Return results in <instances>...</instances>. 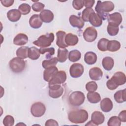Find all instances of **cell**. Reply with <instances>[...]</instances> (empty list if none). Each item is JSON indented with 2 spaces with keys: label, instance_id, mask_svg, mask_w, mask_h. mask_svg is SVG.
Instances as JSON below:
<instances>
[{
  "label": "cell",
  "instance_id": "obj_7",
  "mask_svg": "<svg viewBox=\"0 0 126 126\" xmlns=\"http://www.w3.org/2000/svg\"><path fill=\"white\" fill-rule=\"evenodd\" d=\"M49 86V95L53 98H58L61 97L63 93V89L60 84H50Z\"/></svg>",
  "mask_w": 126,
  "mask_h": 126
},
{
  "label": "cell",
  "instance_id": "obj_37",
  "mask_svg": "<svg viewBox=\"0 0 126 126\" xmlns=\"http://www.w3.org/2000/svg\"><path fill=\"white\" fill-rule=\"evenodd\" d=\"M121 125V120L118 117L116 116L111 117L109 119L107 123V125L108 126H120Z\"/></svg>",
  "mask_w": 126,
  "mask_h": 126
},
{
  "label": "cell",
  "instance_id": "obj_25",
  "mask_svg": "<svg viewBox=\"0 0 126 126\" xmlns=\"http://www.w3.org/2000/svg\"><path fill=\"white\" fill-rule=\"evenodd\" d=\"M97 55L93 52H88L84 55L85 62L89 65L95 63L97 61Z\"/></svg>",
  "mask_w": 126,
  "mask_h": 126
},
{
  "label": "cell",
  "instance_id": "obj_31",
  "mask_svg": "<svg viewBox=\"0 0 126 126\" xmlns=\"http://www.w3.org/2000/svg\"><path fill=\"white\" fill-rule=\"evenodd\" d=\"M121 47L120 42L117 40L109 41L107 45V50L110 52H116L119 50Z\"/></svg>",
  "mask_w": 126,
  "mask_h": 126
},
{
  "label": "cell",
  "instance_id": "obj_23",
  "mask_svg": "<svg viewBox=\"0 0 126 126\" xmlns=\"http://www.w3.org/2000/svg\"><path fill=\"white\" fill-rule=\"evenodd\" d=\"M28 42V37L24 33H20L16 35L13 39V43L18 46L24 45Z\"/></svg>",
  "mask_w": 126,
  "mask_h": 126
},
{
  "label": "cell",
  "instance_id": "obj_11",
  "mask_svg": "<svg viewBox=\"0 0 126 126\" xmlns=\"http://www.w3.org/2000/svg\"><path fill=\"white\" fill-rule=\"evenodd\" d=\"M107 20L109 25L119 27L122 22L123 18L122 15L119 12H114L108 15Z\"/></svg>",
  "mask_w": 126,
  "mask_h": 126
},
{
  "label": "cell",
  "instance_id": "obj_9",
  "mask_svg": "<svg viewBox=\"0 0 126 126\" xmlns=\"http://www.w3.org/2000/svg\"><path fill=\"white\" fill-rule=\"evenodd\" d=\"M84 69L82 64L79 63L72 64L69 68L70 75L73 78H78L84 73Z\"/></svg>",
  "mask_w": 126,
  "mask_h": 126
},
{
  "label": "cell",
  "instance_id": "obj_10",
  "mask_svg": "<svg viewBox=\"0 0 126 126\" xmlns=\"http://www.w3.org/2000/svg\"><path fill=\"white\" fill-rule=\"evenodd\" d=\"M66 80V74L63 70L58 71L53 77L52 80L49 82L50 84H63Z\"/></svg>",
  "mask_w": 126,
  "mask_h": 126
},
{
  "label": "cell",
  "instance_id": "obj_13",
  "mask_svg": "<svg viewBox=\"0 0 126 126\" xmlns=\"http://www.w3.org/2000/svg\"><path fill=\"white\" fill-rule=\"evenodd\" d=\"M69 21L70 25L74 28L82 29L84 26V22L80 17H78L75 15L70 16Z\"/></svg>",
  "mask_w": 126,
  "mask_h": 126
},
{
  "label": "cell",
  "instance_id": "obj_35",
  "mask_svg": "<svg viewBox=\"0 0 126 126\" xmlns=\"http://www.w3.org/2000/svg\"><path fill=\"white\" fill-rule=\"evenodd\" d=\"M109 40L105 38H101L97 43V48L101 51L105 52L107 50V45Z\"/></svg>",
  "mask_w": 126,
  "mask_h": 126
},
{
  "label": "cell",
  "instance_id": "obj_36",
  "mask_svg": "<svg viewBox=\"0 0 126 126\" xmlns=\"http://www.w3.org/2000/svg\"><path fill=\"white\" fill-rule=\"evenodd\" d=\"M31 9L30 5L27 3H22L19 6L18 10L23 15H27L29 14Z\"/></svg>",
  "mask_w": 126,
  "mask_h": 126
},
{
  "label": "cell",
  "instance_id": "obj_33",
  "mask_svg": "<svg viewBox=\"0 0 126 126\" xmlns=\"http://www.w3.org/2000/svg\"><path fill=\"white\" fill-rule=\"evenodd\" d=\"M81 54L78 50H73L68 54V59L71 62H75L81 59Z\"/></svg>",
  "mask_w": 126,
  "mask_h": 126
},
{
  "label": "cell",
  "instance_id": "obj_26",
  "mask_svg": "<svg viewBox=\"0 0 126 126\" xmlns=\"http://www.w3.org/2000/svg\"><path fill=\"white\" fill-rule=\"evenodd\" d=\"M114 97L117 103H122L125 102L126 101V89L116 92L114 95Z\"/></svg>",
  "mask_w": 126,
  "mask_h": 126
},
{
  "label": "cell",
  "instance_id": "obj_6",
  "mask_svg": "<svg viewBox=\"0 0 126 126\" xmlns=\"http://www.w3.org/2000/svg\"><path fill=\"white\" fill-rule=\"evenodd\" d=\"M46 111L45 105L40 102H37L33 103L31 108V112L32 116L35 117L42 116Z\"/></svg>",
  "mask_w": 126,
  "mask_h": 126
},
{
  "label": "cell",
  "instance_id": "obj_45",
  "mask_svg": "<svg viewBox=\"0 0 126 126\" xmlns=\"http://www.w3.org/2000/svg\"><path fill=\"white\" fill-rule=\"evenodd\" d=\"M106 86L108 89L110 90H114L118 87V86L113 81L111 78L107 81L106 82Z\"/></svg>",
  "mask_w": 126,
  "mask_h": 126
},
{
  "label": "cell",
  "instance_id": "obj_39",
  "mask_svg": "<svg viewBox=\"0 0 126 126\" xmlns=\"http://www.w3.org/2000/svg\"><path fill=\"white\" fill-rule=\"evenodd\" d=\"M97 89V85L94 81H90L86 85V89L89 92H95Z\"/></svg>",
  "mask_w": 126,
  "mask_h": 126
},
{
  "label": "cell",
  "instance_id": "obj_46",
  "mask_svg": "<svg viewBox=\"0 0 126 126\" xmlns=\"http://www.w3.org/2000/svg\"><path fill=\"white\" fill-rule=\"evenodd\" d=\"M84 6L86 8H92L93 6L95 1L94 0H84Z\"/></svg>",
  "mask_w": 126,
  "mask_h": 126
},
{
  "label": "cell",
  "instance_id": "obj_48",
  "mask_svg": "<svg viewBox=\"0 0 126 126\" xmlns=\"http://www.w3.org/2000/svg\"><path fill=\"white\" fill-rule=\"evenodd\" d=\"M118 117L119 118L121 122H126V111L125 110L121 111L119 113Z\"/></svg>",
  "mask_w": 126,
  "mask_h": 126
},
{
  "label": "cell",
  "instance_id": "obj_14",
  "mask_svg": "<svg viewBox=\"0 0 126 126\" xmlns=\"http://www.w3.org/2000/svg\"><path fill=\"white\" fill-rule=\"evenodd\" d=\"M58 69L56 66H52L45 69L43 72V78L45 81L49 82L54 75L58 71Z\"/></svg>",
  "mask_w": 126,
  "mask_h": 126
},
{
  "label": "cell",
  "instance_id": "obj_20",
  "mask_svg": "<svg viewBox=\"0 0 126 126\" xmlns=\"http://www.w3.org/2000/svg\"><path fill=\"white\" fill-rule=\"evenodd\" d=\"M40 17L42 22L46 23L51 22L54 19V14L53 12L48 9L43 10L40 13Z\"/></svg>",
  "mask_w": 126,
  "mask_h": 126
},
{
  "label": "cell",
  "instance_id": "obj_15",
  "mask_svg": "<svg viewBox=\"0 0 126 126\" xmlns=\"http://www.w3.org/2000/svg\"><path fill=\"white\" fill-rule=\"evenodd\" d=\"M89 21L94 27H99L102 24V20L100 17L94 11L92 12L89 17Z\"/></svg>",
  "mask_w": 126,
  "mask_h": 126
},
{
  "label": "cell",
  "instance_id": "obj_28",
  "mask_svg": "<svg viewBox=\"0 0 126 126\" xmlns=\"http://www.w3.org/2000/svg\"><path fill=\"white\" fill-rule=\"evenodd\" d=\"M68 51L65 48H59L58 49L57 59L59 62L63 63L66 61L67 59Z\"/></svg>",
  "mask_w": 126,
  "mask_h": 126
},
{
  "label": "cell",
  "instance_id": "obj_30",
  "mask_svg": "<svg viewBox=\"0 0 126 126\" xmlns=\"http://www.w3.org/2000/svg\"><path fill=\"white\" fill-rule=\"evenodd\" d=\"M29 48L27 46H22L19 48L16 51V55L17 57L24 59L28 57Z\"/></svg>",
  "mask_w": 126,
  "mask_h": 126
},
{
  "label": "cell",
  "instance_id": "obj_2",
  "mask_svg": "<svg viewBox=\"0 0 126 126\" xmlns=\"http://www.w3.org/2000/svg\"><path fill=\"white\" fill-rule=\"evenodd\" d=\"M88 113L84 109H76L70 111L68 114L69 120L74 124H82L88 119Z\"/></svg>",
  "mask_w": 126,
  "mask_h": 126
},
{
  "label": "cell",
  "instance_id": "obj_4",
  "mask_svg": "<svg viewBox=\"0 0 126 126\" xmlns=\"http://www.w3.org/2000/svg\"><path fill=\"white\" fill-rule=\"evenodd\" d=\"M9 64L12 71L14 73H20L25 68L26 62L18 57H15L10 61Z\"/></svg>",
  "mask_w": 126,
  "mask_h": 126
},
{
  "label": "cell",
  "instance_id": "obj_42",
  "mask_svg": "<svg viewBox=\"0 0 126 126\" xmlns=\"http://www.w3.org/2000/svg\"><path fill=\"white\" fill-rule=\"evenodd\" d=\"M44 6L45 5L44 4L37 1L32 5V10L35 12H40L44 10L43 9L44 8Z\"/></svg>",
  "mask_w": 126,
  "mask_h": 126
},
{
  "label": "cell",
  "instance_id": "obj_47",
  "mask_svg": "<svg viewBox=\"0 0 126 126\" xmlns=\"http://www.w3.org/2000/svg\"><path fill=\"white\" fill-rule=\"evenodd\" d=\"M2 5L4 7H9L13 5L14 1L13 0H3L0 1Z\"/></svg>",
  "mask_w": 126,
  "mask_h": 126
},
{
  "label": "cell",
  "instance_id": "obj_24",
  "mask_svg": "<svg viewBox=\"0 0 126 126\" xmlns=\"http://www.w3.org/2000/svg\"><path fill=\"white\" fill-rule=\"evenodd\" d=\"M65 42L67 46H75L78 42V37L71 33H68L65 36Z\"/></svg>",
  "mask_w": 126,
  "mask_h": 126
},
{
  "label": "cell",
  "instance_id": "obj_40",
  "mask_svg": "<svg viewBox=\"0 0 126 126\" xmlns=\"http://www.w3.org/2000/svg\"><path fill=\"white\" fill-rule=\"evenodd\" d=\"M94 10L92 8H85L83 10L82 13V19L84 22L89 21V17L90 14L94 12Z\"/></svg>",
  "mask_w": 126,
  "mask_h": 126
},
{
  "label": "cell",
  "instance_id": "obj_1",
  "mask_svg": "<svg viewBox=\"0 0 126 126\" xmlns=\"http://www.w3.org/2000/svg\"><path fill=\"white\" fill-rule=\"evenodd\" d=\"M114 7V4L112 1H105L102 2L99 0L97 1L95 10L102 20H105L107 19L109 12L113 11Z\"/></svg>",
  "mask_w": 126,
  "mask_h": 126
},
{
  "label": "cell",
  "instance_id": "obj_21",
  "mask_svg": "<svg viewBox=\"0 0 126 126\" xmlns=\"http://www.w3.org/2000/svg\"><path fill=\"white\" fill-rule=\"evenodd\" d=\"M100 108L104 112H109L113 108V102L112 100L108 97L103 98L100 104Z\"/></svg>",
  "mask_w": 126,
  "mask_h": 126
},
{
  "label": "cell",
  "instance_id": "obj_19",
  "mask_svg": "<svg viewBox=\"0 0 126 126\" xmlns=\"http://www.w3.org/2000/svg\"><path fill=\"white\" fill-rule=\"evenodd\" d=\"M103 76V72L98 67H94L91 68L89 70V76L93 80L98 81L100 80Z\"/></svg>",
  "mask_w": 126,
  "mask_h": 126
},
{
  "label": "cell",
  "instance_id": "obj_32",
  "mask_svg": "<svg viewBox=\"0 0 126 126\" xmlns=\"http://www.w3.org/2000/svg\"><path fill=\"white\" fill-rule=\"evenodd\" d=\"M40 56V53L39 52V49L35 47H32L29 48L28 57L32 60H37Z\"/></svg>",
  "mask_w": 126,
  "mask_h": 126
},
{
  "label": "cell",
  "instance_id": "obj_3",
  "mask_svg": "<svg viewBox=\"0 0 126 126\" xmlns=\"http://www.w3.org/2000/svg\"><path fill=\"white\" fill-rule=\"evenodd\" d=\"M54 39V34L51 32L46 34L41 35L36 40L33 42V44L41 48L48 47L50 46Z\"/></svg>",
  "mask_w": 126,
  "mask_h": 126
},
{
  "label": "cell",
  "instance_id": "obj_22",
  "mask_svg": "<svg viewBox=\"0 0 126 126\" xmlns=\"http://www.w3.org/2000/svg\"><path fill=\"white\" fill-rule=\"evenodd\" d=\"M21 17V13L18 9H13L9 10L7 13L8 19L12 22H16L19 21Z\"/></svg>",
  "mask_w": 126,
  "mask_h": 126
},
{
  "label": "cell",
  "instance_id": "obj_49",
  "mask_svg": "<svg viewBox=\"0 0 126 126\" xmlns=\"http://www.w3.org/2000/svg\"><path fill=\"white\" fill-rule=\"evenodd\" d=\"M45 125L46 126H58L59 125V124L56 121L53 120V119H49L46 122Z\"/></svg>",
  "mask_w": 126,
  "mask_h": 126
},
{
  "label": "cell",
  "instance_id": "obj_27",
  "mask_svg": "<svg viewBox=\"0 0 126 126\" xmlns=\"http://www.w3.org/2000/svg\"><path fill=\"white\" fill-rule=\"evenodd\" d=\"M114 61L113 58L110 57L104 58L102 61V65L104 69L107 71L111 70L114 66Z\"/></svg>",
  "mask_w": 126,
  "mask_h": 126
},
{
  "label": "cell",
  "instance_id": "obj_8",
  "mask_svg": "<svg viewBox=\"0 0 126 126\" xmlns=\"http://www.w3.org/2000/svg\"><path fill=\"white\" fill-rule=\"evenodd\" d=\"M83 35L86 41L92 42L96 39L97 36V32L94 28L89 27L85 29Z\"/></svg>",
  "mask_w": 126,
  "mask_h": 126
},
{
  "label": "cell",
  "instance_id": "obj_41",
  "mask_svg": "<svg viewBox=\"0 0 126 126\" xmlns=\"http://www.w3.org/2000/svg\"><path fill=\"white\" fill-rule=\"evenodd\" d=\"M14 124V119L11 115H6L3 120V124L5 126H12Z\"/></svg>",
  "mask_w": 126,
  "mask_h": 126
},
{
  "label": "cell",
  "instance_id": "obj_34",
  "mask_svg": "<svg viewBox=\"0 0 126 126\" xmlns=\"http://www.w3.org/2000/svg\"><path fill=\"white\" fill-rule=\"evenodd\" d=\"M58 62V60L57 58L54 57L48 60L43 61L42 63V65L44 68L46 69L47 68H49L52 66H56Z\"/></svg>",
  "mask_w": 126,
  "mask_h": 126
},
{
  "label": "cell",
  "instance_id": "obj_29",
  "mask_svg": "<svg viewBox=\"0 0 126 126\" xmlns=\"http://www.w3.org/2000/svg\"><path fill=\"white\" fill-rule=\"evenodd\" d=\"M87 97L88 101L91 103H97L101 100L100 94L95 92H89L87 94Z\"/></svg>",
  "mask_w": 126,
  "mask_h": 126
},
{
  "label": "cell",
  "instance_id": "obj_17",
  "mask_svg": "<svg viewBox=\"0 0 126 126\" xmlns=\"http://www.w3.org/2000/svg\"><path fill=\"white\" fill-rule=\"evenodd\" d=\"M42 22L40 15L38 14H33L30 17L29 20L30 25L33 29L40 28L42 25Z\"/></svg>",
  "mask_w": 126,
  "mask_h": 126
},
{
  "label": "cell",
  "instance_id": "obj_44",
  "mask_svg": "<svg viewBox=\"0 0 126 126\" xmlns=\"http://www.w3.org/2000/svg\"><path fill=\"white\" fill-rule=\"evenodd\" d=\"M72 5L75 9L80 10L84 5V0H74L72 1Z\"/></svg>",
  "mask_w": 126,
  "mask_h": 126
},
{
  "label": "cell",
  "instance_id": "obj_18",
  "mask_svg": "<svg viewBox=\"0 0 126 126\" xmlns=\"http://www.w3.org/2000/svg\"><path fill=\"white\" fill-rule=\"evenodd\" d=\"M111 79L118 86L125 84L126 82V77L125 73L121 71L115 73Z\"/></svg>",
  "mask_w": 126,
  "mask_h": 126
},
{
  "label": "cell",
  "instance_id": "obj_43",
  "mask_svg": "<svg viewBox=\"0 0 126 126\" xmlns=\"http://www.w3.org/2000/svg\"><path fill=\"white\" fill-rule=\"evenodd\" d=\"M39 52L40 54H44L46 53H49V57L50 56H53L55 54V49L53 47H50V48H40L39 49Z\"/></svg>",
  "mask_w": 126,
  "mask_h": 126
},
{
  "label": "cell",
  "instance_id": "obj_5",
  "mask_svg": "<svg viewBox=\"0 0 126 126\" xmlns=\"http://www.w3.org/2000/svg\"><path fill=\"white\" fill-rule=\"evenodd\" d=\"M85 99V96L81 92L75 91L72 92L69 96V104L73 106H79L82 105Z\"/></svg>",
  "mask_w": 126,
  "mask_h": 126
},
{
  "label": "cell",
  "instance_id": "obj_16",
  "mask_svg": "<svg viewBox=\"0 0 126 126\" xmlns=\"http://www.w3.org/2000/svg\"><path fill=\"white\" fill-rule=\"evenodd\" d=\"M57 35V41L56 44L60 48H65L67 47L68 46L65 42V36L66 33L65 32L62 31H59L56 33Z\"/></svg>",
  "mask_w": 126,
  "mask_h": 126
},
{
  "label": "cell",
  "instance_id": "obj_12",
  "mask_svg": "<svg viewBox=\"0 0 126 126\" xmlns=\"http://www.w3.org/2000/svg\"><path fill=\"white\" fill-rule=\"evenodd\" d=\"M104 115L100 111L94 112L91 116V122L94 125H99L104 122Z\"/></svg>",
  "mask_w": 126,
  "mask_h": 126
},
{
  "label": "cell",
  "instance_id": "obj_38",
  "mask_svg": "<svg viewBox=\"0 0 126 126\" xmlns=\"http://www.w3.org/2000/svg\"><path fill=\"white\" fill-rule=\"evenodd\" d=\"M119 27H115L109 24L107 26V32L111 36L116 35L119 32Z\"/></svg>",
  "mask_w": 126,
  "mask_h": 126
}]
</instances>
